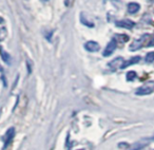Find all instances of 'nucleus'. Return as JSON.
<instances>
[{
  "label": "nucleus",
  "instance_id": "f257e3e1",
  "mask_svg": "<svg viewBox=\"0 0 154 150\" xmlns=\"http://www.w3.org/2000/svg\"><path fill=\"white\" fill-rule=\"evenodd\" d=\"M149 37H150L149 34H143V36H140L139 38L133 40L132 43L130 45V47H129V50H130L131 52H134V51H137V50L141 49V48L146 45V42H147Z\"/></svg>",
  "mask_w": 154,
  "mask_h": 150
},
{
  "label": "nucleus",
  "instance_id": "f03ea898",
  "mask_svg": "<svg viewBox=\"0 0 154 150\" xmlns=\"http://www.w3.org/2000/svg\"><path fill=\"white\" fill-rule=\"evenodd\" d=\"M154 91V82H148L146 85L139 87L136 90L135 94L139 95V96H143V95H149L151 93H153Z\"/></svg>",
  "mask_w": 154,
  "mask_h": 150
},
{
  "label": "nucleus",
  "instance_id": "7ed1b4c3",
  "mask_svg": "<svg viewBox=\"0 0 154 150\" xmlns=\"http://www.w3.org/2000/svg\"><path fill=\"white\" fill-rule=\"evenodd\" d=\"M116 48H117V41H116L115 39H112V40L109 41V43L107 45L106 49L103 50V55L105 56V57H109V56H111L112 54L114 53Z\"/></svg>",
  "mask_w": 154,
  "mask_h": 150
},
{
  "label": "nucleus",
  "instance_id": "20e7f679",
  "mask_svg": "<svg viewBox=\"0 0 154 150\" xmlns=\"http://www.w3.org/2000/svg\"><path fill=\"white\" fill-rule=\"evenodd\" d=\"M115 26L117 28H122V29H127V30H131L135 27V22L132 21L130 19H122V20H118L115 22Z\"/></svg>",
  "mask_w": 154,
  "mask_h": 150
},
{
  "label": "nucleus",
  "instance_id": "39448f33",
  "mask_svg": "<svg viewBox=\"0 0 154 150\" xmlns=\"http://www.w3.org/2000/svg\"><path fill=\"white\" fill-rule=\"evenodd\" d=\"M85 49H86L88 52L95 53V52H98L99 50H100V45L94 40H90V41H87V42L85 43Z\"/></svg>",
  "mask_w": 154,
  "mask_h": 150
},
{
  "label": "nucleus",
  "instance_id": "423d86ee",
  "mask_svg": "<svg viewBox=\"0 0 154 150\" xmlns=\"http://www.w3.org/2000/svg\"><path fill=\"white\" fill-rule=\"evenodd\" d=\"M125 62L124 58L120 57V56H118V57L114 58L113 60H111V61L108 64V67H109L111 70H116V69H120L122 66V64Z\"/></svg>",
  "mask_w": 154,
  "mask_h": 150
},
{
  "label": "nucleus",
  "instance_id": "0eeeda50",
  "mask_svg": "<svg viewBox=\"0 0 154 150\" xmlns=\"http://www.w3.org/2000/svg\"><path fill=\"white\" fill-rule=\"evenodd\" d=\"M14 136H15V129H14V127H12V128H10L9 130L7 131V133H5V146H3V148H7V146L9 145L12 141H13Z\"/></svg>",
  "mask_w": 154,
  "mask_h": 150
},
{
  "label": "nucleus",
  "instance_id": "6e6552de",
  "mask_svg": "<svg viewBox=\"0 0 154 150\" xmlns=\"http://www.w3.org/2000/svg\"><path fill=\"white\" fill-rule=\"evenodd\" d=\"M139 61H140V56H134V57H131L129 60H125V62L122 64V66L120 69H126V68H128V67L132 66V64H138Z\"/></svg>",
  "mask_w": 154,
  "mask_h": 150
},
{
  "label": "nucleus",
  "instance_id": "1a4fd4ad",
  "mask_svg": "<svg viewBox=\"0 0 154 150\" xmlns=\"http://www.w3.org/2000/svg\"><path fill=\"white\" fill-rule=\"evenodd\" d=\"M127 9H128V12L130 14H135L140 10V5L136 2H130L128 5V7H127Z\"/></svg>",
  "mask_w": 154,
  "mask_h": 150
},
{
  "label": "nucleus",
  "instance_id": "9d476101",
  "mask_svg": "<svg viewBox=\"0 0 154 150\" xmlns=\"http://www.w3.org/2000/svg\"><path fill=\"white\" fill-rule=\"evenodd\" d=\"M147 145H148V142H137V143L131 145L128 150H141Z\"/></svg>",
  "mask_w": 154,
  "mask_h": 150
},
{
  "label": "nucleus",
  "instance_id": "9b49d317",
  "mask_svg": "<svg viewBox=\"0 0 154 150\" xmlns=\"http://www.w3.org/2000/svg\"><path fill=\"white\" fill-rule=\"evenodd\" d=\"M0 55H1V57H2L3 61H5V64H11V56H10V54L8 53V52H5L3 49H1L0 50Z\"/></svg>",
  "mask_w": 154,
  "mask_h": 150
},
{
  "label": "nucleus",
  "instance_id": "f8f14e48",
  "mask_svg": "<svg viewBox=\"0 0 154 150\" xmlns=\"http://www.w3.org/2000/svg\"><path fill=\"white\" fill-rule=\"evenodd\" d=\"M80 21L82 22V24L89 27V28H93V27H94V23H93V21H90V20L87 19V16L85 15L84 13H82V15H80Z\"/></svg>",
  "mask_w": 154,
  "mask_h": 150
},
{
  "label": "nucleus",
  "instance_id": "ddd939ff",
  "mask_svg": "<svg viewBox=\"0 0 154 150\" xmlns=\"http://www.w3.org/2000/svg\"><path fill=\"white\" fill-rule=\"evenodd\" d=\"M136 77H137V74L135 71H129L126 74V80H128V82H133Z\"/></svg>",
  "mask_w": 154,
  "mask_h": 150
},
{
  "label": "nucleus",
  "instance_id": "4468645a",
  "mask_svg": "<svg viewBox=\"0 0 154 150\" xmlns=\"http://www.w3.org/2000/svg\"><path fill=\"white\" fill-rule=\"evenodd\" d=\"M145 60H146V62H148V64L153 62L154 61V52H149V53L146 55Z\"/></svg>",
  "mask_w": 154,
  "mask_h": 150
},
{
  "label": "nucleus",
  "instance_id": "2eb2a0df",
  "mask_svg": "<svg viewBox=\"0 0 154 150\" xmlns=\"http://www.w3.org/2000/svg\"><path fill=\"white\" fill-rule=\"evenodd\" d=\"M154 45V34L152 35V38L150 39L149 43H148V47H153Z\"/></svg>",
  "mask_w": 154,
  "mask_h": 150
},
{
  "label": "nucleus",
  "instance_id": "dca6fc26",
  "mask_svg": "<svg viewBox=\"0 0 154 150\" xmlns=\"http://www.w3.org/2000/svg\"><path fill=\"white\" fill-rule=\"evenodd\" d=\"M3 22H5V19L2 17H0V23H3Z\"/></svg>",
  "mask_w": 154,
  "mask_h": 150
},
{
  "label": "nucleus",
  "instance_id": "f3484780",
  "mask_svg": "<svg viewBox=\"0 0 154 150\" xmlns=\"http://www.w3.org/2000/svg\"><path fill=\"white\" fill-rule=\"evenodd\" d=\"M0 72H1V73L3 72V68H2V67H1V64H0Z\"/></svg>",
  "mask_w": 154,
  "mask_h": 150
}]
</instances>
